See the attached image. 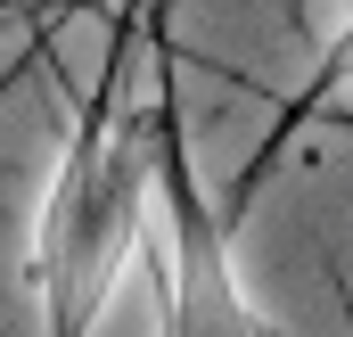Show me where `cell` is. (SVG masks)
Here are the masks:
<instances>
[{
    "mask_svg": "<svg viewBox=\"0 0 353 337\" xmlns=\"http://www.w3.org/2000/svg\"><path fill=\"white\" fill-rule=\"evenodd\" d=\"M165 132L148 115L74 124L25 239V280L41 305V337H90L115 288L148 263V206H157Z\"/></svg>",
    "mask_w": 353,
    "mask_h": 337,
    "instance_id": "1",
    "label": "cell"
},
{
    "mask_svg": "<svg viewBox=\"0 0 353 337\" xmlns=\"http://www.w3.org/2000/svg\"><path fill=\"white\" fill-rule=\"evenodd\" d=\"M148 271H157V321L165 337H279L263 305L239 280V255L222 239V214L181 173L173 140L157 157V206H148Z\"/></svg>",
    "mask_w": 353,
    "mask_h": 337,
    "instance_id": "2",
    "label": "cell"
},
{
    "mask_svg": "<svg viewBox=\"0 0 353 337\" xmlns=\"http://www.w3.org/2000/svg\"><path fill=\"white\" fill-rule=\"evenodd\" d=\"M312 99H353V0H345V17L321 33V75H312Z\"/></svg>",
    "mask_w": 353,
    "mask_h": 337,
    "instance_id": "3",
    "label": "cell"
}]
</instances>
